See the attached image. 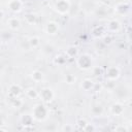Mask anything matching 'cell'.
Returning a JSON list of instances; mask_svg holds the SVG:
<instances>
[{"instance_id": "6da1fadb", "label": "cell", "mask_w": 132, "mask_h": 132, "mask_svg": "<svg viewBox=\"0 0 132 132\" xmlns=\"http://www.w3.org/2000/svg\"><path fill=\"white\" fill-rule=\"evenodd\" d=\"M70 8V2L68 0H59L56 5H55V9L60 13V14H65L68 12Z\"/></svg>"}, {"instance_id": "7a4b0ae2", "label": "cell", "mask_w": 132, "mask_h": 132, "mask_svg": "<svg viewBox=\"0 0 132 132\" xmlns=\"http://www.w3.org/2000/svg\"><path fill=\"white\" fill-rule=\"evenodd\" d=\"M34 118H36L37 120H43L46 117V109L43 105L41 104H37L34 108V112H33Z\"/></svg>"}, {"instance_id": "3957f363", "label": "cell", "mask_w": 132, "mask_h": 132, "mask_svg": "<svg viewBox=\"0 0 132 132\" xmlns=\"http://www.w3.org/2000/svg\"><path fill=\"white\" fill-rule=\"evenodd\" d=\"M77 65L82 69H89L91 67V58L87 55L80 56L77 59Z\"/></svg>"}, {"instance_id": "277c9868", "label": "cell", "mask_w": 132, "mask_h": 132, "mask_svg": "<svg viewBox=\"0 0 132 132\" xmlns=\"http://www.w3.org/2000/svg\"><path fill=\"white\" fill-rule=\"evenodd\" d=\"M38 96L43 100V101H51L52 99H53V97H54V93H53V91L51 90V89H48V88H44V89H42L41 90V92L38 94Z\"/></svg>"}, {"instance_id": "5b68a950", "label": "cell", "mask_w": 132, "mask_h": 132, "mask_svg": "<svg viewBox=\"0 0 132 132\" xmlns=\"http://www.w3.org/2000/svg\"><path fill=\"white\" fill-rule=\"evenodd\" d=\"M7 6L8 8L13 11V12H19L21 11L22 9V6H23V3L21 2V0H9V2L7 3Z\"/></svg>"}, {"instance_id": "8992f818", "label": "cell", "mask_w": 132, "mask_h": 132, "mask_svg": "<svg viewBox=\"0 0 132 132\" xmlns=\"http://www.w3.org/2000/svg\"><path fill=\"white\" fill-rule=\"evenodd\" d=\"M58 30H59V25L56 22H50L45 27V31L50 35H55L58 32Z\"/></svg>"}, {"instance_id": "52a82bcc", "label": "cell", "mask_w": 132, "mask_h": 132, "mask_svg": "<svg viewBox=\"0 0 132 132\" xmlns=\"http://www.w3.org/2000/svg\"><path fill=\"white\" fill-rule=\"evenodd\" d=\"M120 75V70L118 67H109L107 70H106V76L109 78V79H116L118 78Z\"/></svg>"}, {"instance_id": "ba28073f", "label": "cell", "mask_w": 132, "mask_h": 132, "mask_svg": "<svg viewBox=\"0 0 132 132\" xmlns=\"http://www.w3.org/2000/svg\"><path fill=\"white\" fill-rule=\"evenodd\" d=\"M7 24L9 26V28L10 29H13V30H15V29H18L20 27V21L16 18H10L7 21Z\"/></svg>"}, {"instance_id": "9c48e42d", "label": "cell", "mask_w": 132, "mask_h": 132, "mask_svg": "<svg viewBox=\"0 0 132 132\" xmlns=\"http://www.w3.org/2000/svg\"><path fill=\"white\" fill-rule=\"evenodd\" d=\"M31 77H32V79H33L34 81L38 82V81H40V80L42 79L43 74H42V72H40V71H38V70H35V71H33V72L31 73Z\"/></svg>"}, {"instance_id": "30bf717a", "label": "cell", "mask_w": 132, "mask_h": 132, "mask_svg": "<svg viewBox=\"0 0 132 132\" xmlns=\"http://www.w3.org/2000/svg\"><path fill=\"white\" fill-rule=\"evenodd\" d=\"M93 81L91 80V79H85L84 81H82V84H81V88L84 89V90H86V91H89V90H91L92 89V87H93Z\"/></svg>"}, {"instance_id": "8fae6325", "label": "cell", "mask_w": 132, "mask_h": 132, "mask_svg": "<svg viewBox=\"0 0 132 132\" xmlns=\"http://www.w3.org/2000/svg\"><path fill=\"white\" fill-rule=\"evenodd\" d=\"M40 41V39L37 37V36H34V37H31L30 39H29V43H30V45L32 46V47H37L38 45H39V42Z\"/></svg>"}, {"instance_id": "7c38bea8", "label": "cell", "mask_w": 132, "mask_h": 132, "mask_svg": "<svg viewBox=\"0 0 132 132\" xmlns=\"http://www.w3.org/2000/svg\"><path fill=\"white\" fill-rule=\"evenodd\" d=\"M77 53V50L74 47V46H70L68 47V50L66 51V55L69 57V58H73Z\"/></svg>"}, {"instance_id": "4fadbf2b", "label": "cell", "mask_w": 132, "mask_h": 132, "mask_svg": "<svg viewBox=\"0 0 132 132\" xmlns=\"http://www.w3.org/2000/svg\"><path fill=\"white\" fill-rule=\"evenodd\" d=\"M26 94H27L28 97H30V98H36V97L38 96V93H37L34 89H32V88L28 89V90L26 91Z\"/></svg>"}, {"instance_id": "5bb4252c", "label": "cell", "mask_w": 132, "mask_h": 132, "mask_svg": "<svg viewBox=\"0 0 132 132\" xmlns=\"http://www.w3.org/2000/svg\"><path fill=\"white\" fill-rule=\"evenodd\" d=\"M66 80H67V82H68V84H72V82H74L75 77H74L73 75L69 74V75H67V76H66Z\"/></svg>"}, {"instance_id": "9a60e30c", "label": "cell", "mask_w": 132, "mask_h": 132, "mask_svg": "<svg viewBox=\"0 0 132 132\" xmlns=\"http://www.w3.org/2000/svg\"><path fill=\"white\" fill-rule=\"evenodd\" d=\"M3 16H4V11H3V10H0V20H1Z\"/></svg>"}]
</instances>
